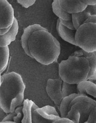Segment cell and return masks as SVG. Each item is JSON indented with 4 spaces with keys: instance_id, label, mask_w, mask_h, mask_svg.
Wrapping results in <instances>:
<instances>
[{
    "instance_id": "1",
    "label": "cell",
    "mask_w": 96,
    "mask_h": 123,
    "mask_svg": "<svg viewBox=\"0 0 96 123\" xmlns=\"http://www.w3.org/2000/svg\"><path fill=\"white\" fill-rule=\"evenodd\" d=\"M28 46L32 58L45 66L55 62L61 52L60 42L47 29L33 32Z\"/></svg>"
},
{
    "instance_id": "2",
    "label": "cell",
    "mask_w": 96,
    "mask_h": 123,
    "mask_svg": "<svg viewBox=\"0 0 96 123\" xmlns=\"http://www.w3.org/2000/svg\"><path fill=\"white\" fill-rule=\"evenodd\" d=\"M88 60L83 56H70L59 64V76L64 82L78 85L87 80L90 72Z\"/></svg>"
},
{
    "instance_id": "3",
    "label": "cell",
    "mask_w": 96,
    "mask_h": 123,
    "mask_svg": "<svg viewBox=\"0 0 96 123\" xmlns=\"http://www.w3.org/2000/svg\"><path fill=\"white\" fill-rule=\"evenodd\" d=\"M25 85L21 76L14 72L2 75L0 85V108L7 114L10 113L11 101L19 94L24 92Z\"/></svg>"
},
{
    "instance_id": "4",
    "label": "cell",
    "mask_w": 96,
    "mask_h": 123,
    "mask_svg": "<svg viewBox=\"0 0 96 123\" xmlns=\"http://www.w3.org/2000/svg\"><path fill=\"white\" fill-rule=\"evenodd\" d=\"M96 107L95 100L87 96L81 95L72 100L68 108V112L65 118L73 123H84L87 121L92 109Z\"/></svg>"
},
{
    "instance_id": "5",
    "label": "cell",
    "mask_w": 96,
    "mask_h": 123,
    "mask_svg": "<svg viewBox=\"0 0 96 123\" xmlns=\"http://www.w3.org/2000/svg\"><path fill=\"white\" fill-rule=\"evenodd\" d=\"M77 46L87 52H96V24L86 23L80 25L74 36Z\"/></svg>"
},
{
    "instance_id": "6",
    "label": "cell",
    "mask_w": 96,
    "mask_h": 123,
    "mask_svg": "<svg viewBox=\"0 0 96 123\" xmlns=\"http://www.w3.org/2000/svg\"><path fill=\"white\" fill-rule=\"evenodd\" d=\"M60 118L56 109L49 105L38 108L32 114V123H53Z\"/></svg>"
},
{
    "instance_id": "7",
    "label": "cell",
    "mask_w": 96,
    "mask_h": 123,
    "mask_svg": "<svg viewBox=\"0 0 96 123\" xmlns=\"http://www.w3.org/2000/svg\"><path fill=\"white\" fill-rule=\"evenodd\" d=\"M14 18L12 5L7 0H0V30L10 28Z\"/></svg>"
},
{
    "instance_id": "8",
    "label": "cell",
    "mask_w": 96,
    "mask_h": 123,
    "mask_svg": "<svg viewBox=\"0 0 96 123\" xmlns=\"http://www.w3.org/2000/svg\"><path fill=\"white\" fill-rule=\"evenodd\" d=\"M62 83V81L60 79H49L47 81L46 87L47 94L58 108L63 98L61 92Z\"/></svg>"
},
{
    "instance_id": "9",
    "label": "cell",
    "mask_w": 96,
    "mask_h": 123,
    "mask_svg": "<svg viewBox=\"0 0 96 123\" xmlns=\"http://www.w3.org/2000/svg\"><path fill=\"white\" fill-rule=\"evenodd\" d=\"M96 15V6H87L84 11L71 14L73 26L76 30L82 24L89 16Z\"/></svg>"
},
{
    "instance_id": "10",
    "label": "cell",
    "mask_w": 96,
    "mask_h": 123,
    "mask_svg": "<svg viewBox=\"0 0 96 123\" xmlns=\"http://www.w3.org/2000/svg\"><path fill=\"white\" fill-rule=\"evenodd\" d=\"M73 56H83L88 61L90 70L86 80L89 79H96V52H87L80 49L74 52Z\"/></svg>"
},
{
    "instance_id": "11",
    "label": "cell",
    "mask_w": 96,
    "mask_h": 123,
    "mask_svg": "<svg viewBox=\"0 0 96 123\" xmlns=\"http://www.w3.org/2000/svg\"><path fill=\"white\" fill-rule=\"evenodd\" d=\"M58 2L61 8L70 14L82 12L87 7L79 0H58Z\"/></svg>"
},
{
    "instance_id": "12",
    "label": "cell",
    "mask_w": 96,
    "mask_h": 123,
    "mask_svg": "<svg viewBox=\"0 0 96 123\" xmlns=\"http://www.w3.org/2000/svg\"><path fill=\"white\" fill-rule=\"evenodd\" d=\"M40 30H46L45 28L43 27L39 24H32V25H29L26 28H25L24 30L22 35L21 37V44L23 49L25 51V54L29 56L30 57L32 58L31 54H30V51H29L28 46V42L30 39V37L32 34L33 32L35 31H38Z\"/></svg>"
},
{
    "instance_id": "13",
    "label": "cell",
    "mask_w": 96,
    "mask_h": 123,
    "mask_svg": "<svg viewBox=\"0 0 96 123\" xmlns=\"http://www.w3.org/2000/svg\"><path fill=\"white\" fill-rule=\"evenodd\" d=\"M19 30V24L16 18H14L13 24L8 32L2 36H0V47L8 46L12 42H14L16 39Z\"/></svg>"
},
{
    "instance_id": "14",
    "label": "cell",
    "mask_w": 96,
    "mask_h": 123,
    "mask_svg": "<svg viewBox=\"0 0 96 123\" xmlns=\"http://www.w3.org/2000/svg\"><path fill=\"white\" fill-rule=\"evenodd\" d=\"M56 30L59 36L64 40L73 45L76 46L74 40L76 30H71L65 27L61 24L59 19H58L57 23H56Z\"/></svg>"
},
{
    "instance_id": "15",
    "label": "cell",
    "mask_w": 96,
    "mask_h": 123,
    "mask_svg": "<svg viewBox=\"0 0 96 123\" xmlns=\"http://www.w3.org/2000/svg\"><path fill=\"white\" fill-rule=\"evenodd\" d=\"M23 118L21 123H32V114L38 106L33 102L29 99H25L23 103Z\"/></svg>"
},
{
    "instance_id": "16",
    "label": "cell",
    "mask_w": 96,
    "mask_h": 123,
    "mask_svg": "<svg viewBox=\"0 0 96 123\" xmlns=\"http://www.w3.org/2000/svg\"><path fill=\"white\" fill-rule=\"evenodd\" d=\"M78 94L84 96L88 94L92 96L94 98L96 97V84H93L88 80H84L77 85Z\"/></svg>"
},
{
    "instance_id": "17",
    "label": "cell",
    "mask_w": 96,
    "mask_h": 123,
    "mask_svg": "<svg viewBox=\"0 0 96 123\" xmlns=\"http://www.w3.org/2000/svg\"><path fill=\"white\" fill-rule=\"evenodd\" d=\"M79 96H81V94H73L69 96H67L66 97H64L60 103V106H59V111L60 112V117L61 118H65L67 116V114L68 112V108L70 105L71 102H72L73 99L76 97H78Z\"/></svg>"
},
{
    "instance_id": "18",
    "label": "cell",
    "mask_w": 96,
    "mask_h": 123,
    "mask_svg": "<svg viewBox=\"0 0 96 123\" xmlns=\"http://www.w3.org/2000/svg\"><path fill=\"white\" fill-rule=\"evenodd\" d=\"M52 8L53 12L56 16L58 17V19L65 20H72V16L62 9L59 4L58 0H55L52 4Z\"/></svg>"
},
{
    "instance_id": "19",
    "label": "cell",
    "mask_w": 96,
    "mask_h": 123,
    "mask_svg": "<svg viewBox=\"0 0 96 123\" xmlns=\"http://www.w3.org/2000/svg\"><path fill=\"white\" fill-rule=\"evenodd\" d=\"M10 57V49L8 46L0 47V73H2L6 69Z\"/></svg>"
},
{
    "instance_id": "20",
    "label": "cell",
    "mask_w": 96,
    "mask_h": 123,
    "mask_svg": "<svg viewBox=\"0 0 96 123\" xmlns=\"http://www.w3.org/2000/svg\"><path fill=\"white\" fill-rule=\"evenodd\" d=\"M61 92H62V96L63 98L73 94H78L77 85L67 84V83L62 82Z\"/></svg>"
},
{
    "instance_id": "21",
    "label": "cell",
    "mask_w": 96,
    "mask_h": 123,
    "mask_svg": "<svg viewBox=\"0 0 96 123\" xmlns=\"http://www.w3.org/2000/svg\"><path fill=\"white\" fill-rule=\"evenodd\" d=\"M24 99V92L19 94L17 95L12 101L10 103V113L14 112L15 109L18 107L23 105Z\"/></svg>"
},
{
    "instance_id": "22",
    "label": "cell",
    "mask_w": 96,
    "mask_h": 123,
    "mask_svg": "<svg viewBox=\"0 0 96 123\" xmlns=\"http://www.w3.org/2000/svg\"><path fill=\"white\" fill-rule=\"evenodd\" d=\"M22 109L23 106H20L18 107L16 109H15L14 112L16 113V115L13 118V122L16 123H21V121L23 118V112H22Z\"/></svg>"
},
{
    "instance_id": "23",
    "label": "cell",
    "mask_w": 96,
    "mask_h": 123,
    "mask_svg": "<svg viewBox=\"0 0 96 123\" xmlns=\"http://www.w3.org/2000/svg\"><path fill=\"white\" fill-rule=\"evenodd\" d=\"M17 2L21 5L24 8H27L34 4L36 0H18Z\"/></svg>"
},
{
    "instance_id": "24",
    "label": "cell",
    "mask_w": 96,
    "mask_h": 123,
    "mask_svg": "<svg viewBox=\"0 0 96 123\" xmlns=\"http://www.w3.org/2000/svg\"><path fill=\"white\" fill-rule=\"evenodd\" d=\"M84 123H96V107L90 113L87 121Z\"/></svg>"
},
{
    "instance_id": "25",
    "label": "cell",
    "mask_w": 96,
    "mask_h": 123,
    "mask_svg": "<svg viewBox=\"0 0 96 123\" xmlns=\"http://www.w3.org/2000/svg\"><path fill=\"white\" fill-rule=\"evenodd\" d=\"M60 22H61V24H62L63 26H64L65 27L67 28H68L69 30H76L75 29H74V26H73V22H72V20H62V19H60Z\"/></svg>"
},
{
    "instance_id": "26",
    "label": "cell",
    "mask_w": 96,
    "mask_h": 123,
    "mask_svg": "<svg viewBox=\"0 0 96 123\" xmlns=\"http://www.w3.org/2000/svg\"><path fill=\"white\" fill-rule=\"evenodd\" d=\"M16 115V113L15 112L12 113H10V114H7V116L3 119L2 120V122L5 123H8V122H13V118H14V117Z\"/></svg>"
},
{
    "instance_id": "27",
    "label": "cell",
    "mask_w": 96,
    "mask_h": 123,
    "mask_svg": "<svg viewBox=\"0 0 96 123\" xmlns=\"http://www.w3.org/2000/svg\"><path fill=\"white\" fill-rule=\"evenodd\" d=\"M80 1L87 6H96V1L95 0H82Z\"/></svg>"
},
{
    "instance_id": "28",
    "label": "cell",
    "mask_w": 96,
    "mask_h": 123,
    "mask_svg": "<svg viewBox=\"0 0 96 123\" xmlns=\"http://www.w3.org/2000/svg\"><path fill=\"white\" fill-rule=\"evenodd\" d=\"M86 23H94V24H96V15H92L90 16L85 21L84 24H86Z\"/></svg>"
},
{
    "instance_id": "29",
    "label": "cell",
    "mask_w": 96,
    "mask_h": 123,
    "mask_svg": "<svg viewBox=\"0 0 96 123\" xmlns=\"http://www.w3.org/2000/svg\"><path fill=\"white\" fill-rule=\"evenodd\" d=\"M53 123H73L72 121L67 118H60Z\"/></svg>"
},
{
    "instance_id": "30",
    "label": "cell",
    "mask_w": 96,
    "mask_h": 123,
    "mask_svg": "<svg viewBox=\"0 0 96 123\" xmlns=\"http://www.w3.org/2000/svg\"><path fill=\"white\" fill-rule=\"evenodd\" d=\"M7 114L6 113H5L3 111V110L0 108V122H1L3 120V119L7 116Z\"/></svg>"
},
{
    "instance_id": "31",
    "label": "cell",
    "mask_w": 96,
    "mask_h": 123,
    "mask_svg": "<svg viewBox=\"0 0 96 123\" xmlns=\"http://www.w3.org/2000/svg\"><path fill=\"white\" fill-rule=\"evenodd\" d=\"M10 28H6V29H2V30H0V36H2L4 34H6V32H8V30H10Z\"/></svg>"
},
{
    "instance_id": "32",
    "label": "cell",
    "mask_w": 96,
    "mask_h": 123,
    "mask_svg": "<svg viewBox=\"0 0 96 123\" xmlns=\"http://www.w3.org/2000/svg\"><path fill=\"white\" fill-rule=\"evenodd\" d=\"M1 80H2V75H1V73H0V85H1Z\"/></svg>"
},
{
    "instance_id": "33",
    "label": "cell",
    "mask_w": 96,
    "mask_h": 123,
    "mask_svg": "<svg viewBox=\"0 0 96 123\" xmlns=\"http://www.w3.org/2000/svg\"><path fill=\"white\" fill-rule=\"evenodd\" d=\"M14 123V122H8V123Z\"/></svg>"
},
{
    "instance_id": "34",
    "label": "cell",
    "mask_w": 96,
    "mask_h": 123,
    "mask_svg": "<svg viewBox=\"0 0 96 123\" xmlns=\"http://www.w3.org/2000/svg\"><path fill=\"white\" fill-rule=\"evenodd\" d=\"M0 123H5V122H2V121H1V122H0Z\"/></svg>"
}]
</instances>
